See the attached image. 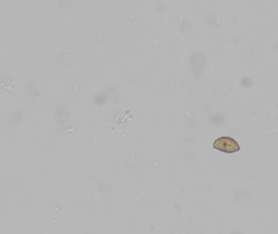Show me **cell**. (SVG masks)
<instances>
[{
	"mask_svg": "<svg viewBox=\"0 0 278 234\" xmlns=\"http://www.w3.org/2000/svg\"><path fill=\"white\" fill-rule=\"evenodd\" d=\"M214 149L223 153H237L241 150L239 143L230 136L218 137L213 144Z\"/></svg>",
	"mask_w": 278,
	"mask_h": 234,
	"instance_id": "obj_1",
	"label": "cell"
}]
</instances>
